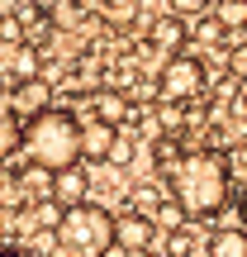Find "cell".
<instances>
[{"mask_svg": "<svg viewBox=\"0 0 247 257\" xmlns=\"http://www.w3.org/2000/svg\"><path fill=\"white\" fill-rule=\"evenodd\" d=\"M238 214L247 219V186H242V195H238Z\"/></svg>", "mask_w": 247, "mask_h": 257, "instance_id": "obj_21", "label": "cell"}, {"mask_svg": "<svg viewBox=\"0 0 247 257\" xmlns=\"http://www.w3.org/2000/svg\"><path fill=\"white\" fill-rule=\"evenodd\" d=\"M152 43H157V48H171V57H176V53H181V43H185V29H181V19H171V15H166L162 24L152 29Z\"/></svg>", "mask_w": 247, "mask_h": 257, "instance_id": "obj_13", "label": "cell"}, {"mask_svg": "<svg viewBox=\"0 0 247 257\" xmlns=\"http://www.w3.org/2000/svg\"><path fill=\"white\" fill-rule=\"evenodd\" d=\"M57 243L72 257H105L114 248V214L95 200L72 205L57 214Z\"/></svg>", "mask_w": 247, "mask_h": 257, "instance_id": "obj_3", "label": "cell"}, {"mask_svg": "<svg viewBox=\"0 0 247 257\" xmlns=\"http://www.w3.org/2000/svg\"><path fill=\"white\" fill-rule=\"evenodd\" d=\"M0 257H34V252H19V248H5V252H0Z\"/></svg>", "mask_w": 247, "mask_h": 257, "instance_id": "obj_22", "label": "cell"}, {"mask_svg": "<svg viewBox=\"0 0 247 257\" xmlns=\"http://www.w3.org/2000/svg\"><path fill=\"white\" fill-rule=\"evenodd\" d=\"M53 205H62V210H72V205H86V176L76 172H57L53 176V195H48Z\"/></svg>", "mask_w": 247, "mask_h": 257, "instance_id": "obj_10", "label": "cell"}, {"mask_svg": "<svg viewBox=\"0 0 247 257\" xmlns=\"http://www.w3.org/2000/svg\"><path fill=\"white\" fill-rule=\"evenodd\" d=\"M128 114H133V105H128V95L124 91H91V114L86 119H95V124H110V128H119Z\"/></svg>", "mask_w": 247, "mask_h": 257, "instance_id": "obj_7", "label": "cell"}, {"mask_svg": "<svg viewBox=\"0 0 247 257\" xmlns=\"http://www.w3.org/2000/svg\"><path fill=\"white\" fill-rule=\"evenodd\" d=\"M147 219H152V229H166V233H181L185 229V214H181V205H157L152 214H147Z\"/></svg>", "mask_w": 247, "mask_h": 257, "instance_id": "obj_14", "label": "cell"}, {"mask_svg": "<svg viewBox=\"0 0 247 257\" xmlns=\"http://www.w3.org/2000/svg\"><path fill=\"white\" fill-rule=\"evenodd\" d=\"M176 157H181V143H176V138H157V162L171 167Z\"/></svg>", "mask_w": 247, "mask_h": 257, "instance_id": "obj_17", "label": "cell"}, {"mask_svg": "<svg viewBox=\"0 0 247 257\" xmlns=\"http://www.w3.org/2000/svg\"><path fill=\"white\" fill-rule=\"evenodd\" d=\"M195 252H200V243H195L190 238V233H166V257H195Z\"/></svg>", "mask_w": 247, "mask_h": 257, "instance_id": "obj_15", "label": "cell"}, {"mask_svg": "<svg viewBox=\"0 0 247 257\" xmlns=\"http://www.w3.org/2000/svg\"><path fill=\"white\" fill-rule=\"evenodd\" d=\"M214 19H223V24H247V5H219Z\"/></svg>", "mask_w": 247, "mask_h": 257, "instance_id": "obj_18", "label": "cell"}, {"mask_svg": "<svg viewBox=\"0 0 247 257\" xmlns=\"http://www.w3.org/2000/svg\"><path fill=\"white\" fill-rule=\"evenodd\" d=\"M5 67L15 81H34V76H43V57H38L34 43H5Z\"/></svg>", "mask_w": 247, "mask_h": 257, "instance_id": "obj_8", "label": "cell"}, {"mask_svg": "<svg viewBox=\"0 0 247 257\" xmlns=\"http://www.w3.org/2000/svg\"><path fill=\"white\" fill-rule=\"evenodd\" d=\"M152 238H157V229H152V219H147V214H133V210H128L124 219H114V243H119L124 252L152 248Z\"/></svg>", "mask_w": 247, "mask_h": 257, "instance_id": "obj_6", "label": "cell"}, {"mask_svg": "<svg viewBox=\"0 0 247 257\" xmlns=\"http://www.w3.org/2000/svg\"><path fill=\"white\" fill-rule=\"evenodd\" d=\"M15 148H19V124L15 119H0V162H5Z\"/></svg>", "mask_w": 247, "mask_h": 257, "instance_id": "obj_16", "label": "cell"}, {"mask_svg": "<svg viewBox=\"0 0 247 257\" xmlns=\"http://www.w3.org/2000/svg\"><path fill=\"white\" fill-rule=\"evenodd\" d=\"M114 138H119V128L95 124V119H81V157L105 162V157H110V148H114Z\"/></svg>", "mask_w": 247, "mask_h": 257, "instance_id": "obj_9", "label": "cell"}, {"mask_svg": "<svg viewBox=\"0 0 247 257\" xmlns=\"http://www.w3.org/2000/svg\"><path fill=\"white\" fill-rule=\"evenodd\" d=\"M166 181H171V205H181L185 219H200V214H219L228 205L233 172L219 148H185L166 167Z\"/></svg>", "mask_w": 247, "mask_h": 257, "instance_id": "obj_1", "label": "cell"}, {"mask_svg": "<svg viewBox=\"0 0 247 257\" xmlns=\"http://www.w3.org/2000/svg\"><path fill=\"white\" fill-rule=\"evenodd\" d=\"M209 257H247V229H214Z\"/></svg>", "mask_w": 247, "mask_h": 257, "instance_id": "obj_11", "label": "cell"}, {"mask_svg": "<svg viewBox=\"0 0 247 257\" xmlns=\"http://www.w3.org/2000/svg\"><path fill=\"white\" fill-rule=\"evenodd\" d=\"M48 19H57V24H72V19H81V10H76V5H48Z\"/></svg>", "mask_w": 247, "mask_h": 257, "instance_id": "obj_19", "label": "cell"}, {"mask_svg": "<svg viewBox=\"0 0 247 257\" xmlns=\"http://www.w3.org/2000/svg\"><path fill=\"white\" fill-rule=\"evenodd\" d=\"M10 110L15 114H29V119H34V114H43V110H53V86L43 81V76H34V81H15L10 86Z\"/></svg>", "mask_w": 247, "mask_h": 257, "instance_id": "obj_5", "label": "cell"}, {"mask_svg": "<svg viewBox=\"0 0 247 257\" xmlns=\"http://www.w3.org/2000/svg\"><path fill=\"white\" fill-rule=\"evenodd\" d=\"M157 91L166 95V100H195V95L204 91V62L195 53H176L162 62V76H157Z\"/></svg>", "mask_w": 247, "mask_h": 257, "instance_id": "obj_4", "label": "cell"}, {"mask_svg": "<svg viewBox=\"0 0 247 257\" xmlns=\"http://www.w3.org/2000/svg\"><path fill=\"white\" fill-rule=\"evenodd\" d=\"M19 148L29 153V167L43 172H72L81 162V119L72 110H43L19 128Z\"/></svg>", "mask_w": 247, "mask_h": 257, "instance_id": "obj_2", "label": "cell"}, {"mask_svg": "<svg viewBox=\"0 0 247 257\" xmlns=\"http://www.w3.org/2000/svg\"><path fill=\"white\" fill-rule=\"evenodd\" d=\"M128 157H133V148H128L124 138H114V148H110V157H105V162H114V167H124Z\"/></svg>", "mask_w": 247, "mask_h": 257, "instance_id": "obj_20", "label": "cell"}, {"mask_svg": "<svg viewBox=\"0 0 247 257\" xmlns=\"http://www.w3.org/2000/svg\"><path fill=\"white\" fill-rule=\"evenodd\" d=\"M19 186H24V195H34V200H48V195H53V172L24 167V172H19Z\"/></svg>", "mask_w": 247, "mask_h": 257, "instance_id": "obj_12", "label": "cell"}]
</instances>
